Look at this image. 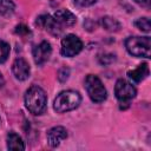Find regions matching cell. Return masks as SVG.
<instances>
[{
	"mask_svg": "<svg viewBox=\"0 0 151 151\" xmlns=\"http://www.w3.org/2000/svg\"><path fill=\"white\" fill-rule=\"evenodd\" d=\"M9 54V45L0 39V64H4Z\"/></svg>",
	"mask_w": 151,
	"mask_h": 151,
	"instance_id": "17",
	"label": "cell"
},
{
	"mask_svg": "<svg viewBox=\"0 0 151 151\" xmlns=\"http://www.w3.org/2000/svg\"><path fill=\"white\" fill-rule=\"evenodd\" d=\"M80 101H81V97L78 92L67 90V91L60 92L57 96V98L54 99L53 107L57 112L64 113V112H68V111L77 109L79 106Z\"/></svg>",
	"mask_w": 151,
	"mask_h": 151,
	"instance_id": "3",
	"label": "cell"
},
{
	"mask_svg": "<svg viewBox=\"0 0 151 151\" xmlns=\"http://www.w3.org/2000/svg\"><path fill=\"white\" fill-rule=\"evenodd\" d=\"M101 26L109 32H117L120 29V24L112 17H104L101 18Z\"/></svg>",
	"mask_w": 151,
	"mask_h": 151,
	"instance_id": "14",
	"label": "cell"
},
{
	"mask_svg": "<svg viewBox=\"0 0 151 151\" xmlns=\"http://www.w3.org/2000/svg\"><path fill=\"white\" fill-rule=\"evenodd\" d=\"M66 138H67V131L63 126H54L47 131V142L52 147H57Z\"/></svg>",
	"mask_w": 151,
	"mask_h": 151,
	"instance_id": "10",
	"label": "cell"
},
{
	"mask_svg": "<svg viewBox=\"0 0 151 151\" xmlns=\"http://www.w3.org/2000/svg\"><path fill=\"white\" fill-rule=\"evenodd\" d=\"M15 5L12 0H0V14L4 17H9L13 14Z\"/></svg>",
	"mask_w": 151,
	"mask_h": 151,
	"instance_id": "15",
	"label": "cell"
},
{
	"mask_svg": "<svg viewBox=\"0 0 151 151\" xmlns=\"http://www.w3.org/2000/svg\"><path fill=\"white\" fill-rule=\"evenodd\" d=\"M4 84H5V80H4V77H2V74L0 73V87H2V86H4Z\"/></svg>",
	"mask_w": 151,
	"mask_h": 151,
	"instance_id": "22",
	"label": "cell"
},
{
	"mask_svg": "<svg viewBox=\"0 0 151 151\" xmlns=\"http://www.w3.org/2000/svg\"><path fill=\"white\" fill-rule=\"evenodd\" d=\"M85 88L87 91L88 97L94 103H103L107 97L106 88L97 76L88 74L85 78Z\"/></svg>",
	"mask_w": 151,
	"mask_h": 151,
	"instance_id": "4",
	"label": "cell"
},
{
	"mask_svg": "<svg viewBox=\"0 0 151 151\" xmlns=\"http://www.w3.org/2000/svg\"><path fill=\"white\" fill-rule=\"evenodd\" d=\"M127 76H129V78H130L133 83H139V81H142L143 79H145V78L149 76V66H147V64H146V63L140 64L136 70L129 71V72H127Z\"/></svg>",
	"mask_w": 151,
	"mask_h": 151,
	"instance_id": "12",
	"label": "cell"
},
{
	"mask_svg": "<svg viewBox=\"0 0 151 151\" xmlns=\"http://www.w3.org/2000/svg\"><path fill=\"white\" fill-rule=\"evenodd\" d=\"M137 4H139L140 6H145V7H149L150 6V0H134Z\"/></svg>",
	"mask_w": 151,
	"mask_h": 151,
	"instance_id": "21",
	"label": "cell"
},
{
	"mask_svg": "<svg viewBox=\"0 0 151 151\" xmlns=\"http://www.w3.org/2000/svg\"><path fill=\"white\" fill-rule=\"evenodd\" d=\"M127 52L138 58H150L151 55V39L150 37H130L125 40Z\"/></svg>",
	"mask_w": 151,
	"mask_h": 151,
	"instance_id": "2",
	"label": "cell"
},
{
	"mask_svg": "<svg viewBox=\"0 0 151 151\" xmlns=\"http://www.w3.org/2000/svg\"><path fill=\"white\" fill-rule=\"evenodd\" d=\"M114 93L117 99L119 100L120 109H126L129 107L131 99L136 97L137 91L131 83L126 81L125 79H118L114 86Z\"/></svg>",
	"mask_w": 151,
	"mask_h": 151,
	"instance_id": "5",
	"label": "cell"
},
{
	"mask_svg": "<svg viewBox=\"0 0 151 151\" xmlns=\"http://www.w3.org/2000/svg\"><path fill=\"white\" fill-rule=\"evenodd\" d=\"M52 53V47L50 45V42L47 41H41L39 45H37L33 48V58L37 65H42L44 63H46Z\"/></svg>",
	"mask_w": 151,
	"mask_h": 151,
	"instance_id": "8",
	"label": "cell"
},
{
	"mask_svg": "<svg viewBox=\"0 0 151 151\" xmlns=\"http://www.w3.org/2000/svg\"><path fill=\"white\" fill-rule=\"evenodd\" d=\"M15 33L17 34H20V35H28V34H31V31L25 25H18L15 27Z\"/></svg>",
	"mask_w": 151,
	"mask_h": 151,
	"instance_id": "19",
	"label": "cell"
},
{
	"mask_svg": "<svg viewBox=\"0 0 151 151\" xmlns=\"http://www.w3.org/2000/svg\"><path fill=\"white\" fill-rule=\"evenodd\" d=\"M12 72L18 80H26L29 77V65L24 58H18L12 65Z\"/></svg>",
	"mask_w": 151,
	"mask_h": 151,
	"instance_id": "9",
	"label": "cell"
},
{
	"mask_svg": "<svg viewBox=\"0 0 151 151\" xmlns=\"http://www.w3.org/2000/svg\"><path fill=\"white\" fill-rule=\"evenodd\" d=\"M46 103H47V98H46L45 91L41 87L33 85L26 91L25 105L31 113L35 116L41 114L46 109Z\"/></svg>",
	"mask_w": 151,
	"mask_h": 151,
	"instance_id": "1",
	"label": "cell"
},
{
	"mask_svg": "<svg viewBox=\"0 0 151 151\" xmlns=\"http://www.w3.org/2000/svg\"><path fill=\"white\" fill-rule=\"evenodd\" d=\"M134 25L137 28H139L143 32H150V29H151V24H150L149 18H139L136 20Z\"/></svg>",
	"mask_w": 151,
	"mask_h": 151,
	"instance_id": "16",
	"label": "cell"
},
{
	"mask_svg": "<svg viewBox=\"0 0 151 151\" xmlns=\"http://www.w3.org/2000/svg\"><path fill=\"white\" fill-rule=\"evenodd\" d=\"M68 76H70V70H68L67 67H63V68H60L59 72H58V79H59L61 83L66 81L67 78H68Z\"/></svg>",
	"mask_w": 151,
	"mask_h": 151,
	"instance_id": "18",
	"label": "cell"
},
{
	"mask_svg": "<svg viewBox=\"0 0 151 151\" xmlns=\"http://www.w3.org/2000/svg\"><path fill=\"white\" fill-rule=\"evenodd\" d=\"M35 25L40 28H44L46 29L48 33H51L52 35H59L63 31L60 24L51 15H47V14H42L40 17L37 18L35 20Z\"/></svg>",
	"mask_w": 151,
	"mask_h": 151,
	"instance_id": "7",
	"label": "cell"
},
{
	"mask_svg": "<svg viewBox=\"0 0 151 151\" xmlns=\"http://www.w3.org/2000/svg\"><path fill=\"white\" fill-rule=\"evenodd\" d=\"M83 50L81 40L74 34H67L61 40V54L64 57H74Z\"/></svg>",
	"mask_w": 151,
	"mask_h": 151,
	"instance_id": "6",
	"label": "cell"
},
{
	"mask_svg": "<svg viewBox=\"0 0 151 151\" xmlns=\"http://www.w3.org/2000/svg\"><path fill=\"white\" fill-rule=\"evenodd\" d=\"M97 0H74V4L79 7H87L96 2Z\"/></svg>",
	"mask_w": 151,
	"mask_h": 151,
	"instance_id": "20",
	"label": "cell"
},
{
	"mask_svg": "<svg viewBox=\"0 0 151 151\" xmlns=\"http://www.w3.org/2000/svg\"><path fill=\"white\" fill-rule=\"evenodd\" d=\"M7 149L8 150H25L24 142L19 134L15 132H9L7 134Z\"/></svg>",
	"mask_w": 151,
	"mask_h": 151,
	"instance_id": "13",
	"label": "cell"
},
{
	"mask_svg": "<svg viewBox=\"0 0 151 151\" xmlns=\"http://www.w3.org/2000/svg\"><path fill=\"white\" fill-rule=\"evenodd\" d=\"M53 18L61 25H66V26H72L77 22V18L76 15L70 12L68 9H59L54 13Z\"/></svg>",
	"mask_w": 151,
	"mask_h": 151,
	"instance_id": "11",
	"label": "cell"
}]
</instances>
